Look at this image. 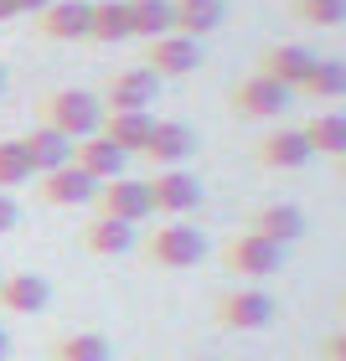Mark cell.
<instances>
[{
    "label": "cell",
    "mask_w": 346,
    "mask_h": 361,
    "mask_svg": "<svg viewBox=\"0 0 346 361\" xmlns=\"http://www.w3.org/2000/svg\"><path fill=\"white\" fill-rule=\"evenodd\" d=\"M155 93H160V78L150 68H124V73H114L109 83H104V114H129V109H150L155 104Z\"/></svg>",
    "instance_id": "ba28073f"
},
{
    "label": "cell",
    "mask_w": 346,
    "mask_h": 361,
    "mask_svg": "<svg viewBox=\"0 0 346 361\" xmlns=\"http://www.w3.org/2000/svg\"><path fill=\"white\" fill-rule=\"evenodd\" d=\"M279 264H285V248L258 238V233H238V238L222 243V269L233 279H269Z\"/></svg>",
    "instance_id": "277c9868"
},
{
    "label": "cell",
    "mask_w": 346,
    "mask_h": 361,
    "mask_svg": "<svg viewBox=\"0 0 346 361\" xmlns=\"http://www.w3.org/2000/svg\"><path fill=\"white\" fill-rule=\"evenodd\" d=\"M93 191H98V180L83 176L73 160H68V166H57V171H47L37 180V196L47 207H93Z\"/></svg>",
    "instance_id": "4fadbf2b"
},
{
    "label": "cell",
    "mask_w": 346,
    "mask_h": 361,
    "mask_svg": "<svg viewBox=\"0 0 346 361\" xmlns=\"http://www.w3.org/2000/svg\"><path fill=\"white\" fill-rule=\"evenodd\" d=\"M140 243V233L129 222H109V217H93L88 227H83V248L93 253V258H119V253H129Z\"/></svg>",
    "instance_id": "7402d4cb"
},
{
    "label": "cell",
    "mask_w": 346,
    "mask_h": 361,
    "mask_svg": "<svg viewBox=\"0 0 346 361\" xmlns=\"http://www.w3.org/2000/svg\"><path fill=\"white\" fill-rule=\"evenodd\" d=\"M336 166H341V176H346V155H336Z\"/></svg>",
    "instance_id": "836d02e7"
},
{
    "label": "cell",
    "mask_w": 346,
    "mask_h": 361,
    "mask_svg": "<svg viewBox=\"0 0 346 361\" xmlns=\"http://www.w3.org/2000/svg\"><path fill=\"white\" fill-rule=\"evenodd\" d=\"M294 21L316 26V31H331V26H346V0H290Z\"/></svg>",
    "instance_id": "4316f807"
},
{
    "label": "cell",
    "mask_w": 346,
    "mask_h": 361,
    "mask_svg": "<svg viewBox=\"0 0 346 361\" xmlns=\"http://www.w3.org/2000/svg\"><path fill=\"white\" fill-rule=\"evenodd\" d=\"M300 93L316 98V104L346 98V57H316V68H310V78L300 83Z\"/></svg>",
    "instance_id": "d4e9b609"
},
{
    "label": "cell",
    "mask_w": 346,
    "mask_h": 361,
    "mask_svg": "<svg viewBox=\"0 0 346 361\" xmlns=\"http://www.w3.org/2000/svg\"><path fill=\"white\" fill-rule=\"evenodd\" d=\"M145 191H150V207L155 212H166L171 222H181L186 212L202 207V180H196L191 171H155L150 180H145Z\"/></svg>",
    "instance_id": "8992f818"
},
{
    "label": "cell",
    "mask_w": 346,
    "mask_h": 361,
    "mask_svg": "<svg viewBox=\"0 0 346 361\" xmlns=\"http://www.w3.org/2000/svg\"><path fill=\"white\" fill-rule=\"evenodd\" d=\"M88 11L93 0H52L37 16V31L47 42H88Z\"/></svg>",
    "instance_id": "9a60e30c"
},
{
    "label": "cell",
    "mask_w": 346,
    "mask_h": 361,
    "mask_svg": "<svg viewBox=\"0 0 346 361\" xmlns=\"http://www.w3.org/2000/svg\"><path fill=\"white\" fill-rule=\"evenodd\" d=\"M290 98L294 93L285 83H274V78H263V73H249L233 93H227V104H233L238 119H274V114L290 109Z\"/></svg>",
    "instance_id": "52a82bcc"
},
{
    "label": "cell",
    "mask_w": 346,
    "mask_h": 361,
    "mask_svg": "<svg viewBox=\"0 0 346 361\" xmlns=\"http://www.w3.org/2000/svg\"><path fill=\"white\" fill-rule=\"evenodd\" d=\"M191 361H217V356H191Z\"/></svg>",
    "instance_id": "d590c367"
},
{
    "label": "cell",
    "mask_w": 346,
    "mask_h": 361,
    "mask_svg": "<svg viewBox=\"0 0 346 361\" xmlns=\"http://www.w3.org/2000/svg\"><path fill=\"white\" fill-rule=\"evenodd\" d=\"M249 233L279 243V248H290V243L305 238V212L294 202H263V207H253V227H249Z\"/></svg>",
    "instance_id": "e0dca14e"
},
{
    "label": "cell",
    "mask_w": 346,
    "mask_h": 361,
    "mask_svg": "<svg viewBox=\"0 0 346 361\" xmlns=\"http://www.w3.org/2000/svg\"><path fill=\"white\" fill-rule=\"evenodd\" d=\"M88 42H129V11H124V0H93V11H88Z\"/></svg>",
    "instance_id": "484cf974"
},
{
    "label": "cell",
    "mask_w": 346,
    "mask_h": 361,
    "mask_svg": "<svg viewBox=\"0 0 346 361\" xmlns=\"http://www.w3.org/2000/svg\"><path fill=\"white\" fill-rule=\"evenodd\" d=\"M253 160L263 171H305L316 155H310V145H305L300 129H269V135L253 145Z\"/></svg>",
    "instance_id": "5bb4252c"
},
{
    "label": "cell",
    "mask_w": 346,
    "mask_h": 361,
    "mask_svg": "<svg viewBox=\"0 0 346 361\" xmlns=\"http://www.w3.org/2000/svg\"><path fill=\"white\" fill-rule=\"evenodd\" d=\"M140 155L150 160L155 171H176L186 155H196V135L181 119H155V129H150V140H145Z\"/></svg>",
    "instance_id": "7c38bea8"
},
{
    "label": "cell",
    "mask_w": 346,
    "mask_h": 361,
    "mask_svg": "<svg viewBox=\"0 0 346 361\" xmlns=\"http://www.w3.org/2000/svg\"><path fill=\"white\" fill-rule=\"evenodd\" d=\"M124 11H129V37H140V42H155V37L176 31L171 0H124Z\"/></svg>",
    "instance_id": "44dd1931"
},
{
    "label": "cell",
    "mask_w": 346,
    "mask_h": 361,
    "mask_svg": "<svg viewBox=\"0 0 346 361\" xmlns=\"http://www.w3.org/2000/svg\"><path fill=\"white\" fill-rule=\"evenodd\" d=\"M47 305H52V279L47 274L21 269V274L0 279V310H6V315H42Z\"/></svg>",
    "instance_id": "30bf717a"
},
{
    "label": "cell",
    "mask_w": 346,
    "mask_h": 361,
    "mask_svg": "<svg viewBox=\"0 0 346 361\" xmlns=\"http://www.w3.org/2000/svg\"><path fill=\"white\" fill-rule=\"evenodd\" d=\"M0 279H6V274H0Z\"/></svg>",
    "instance_id": "74e56055"
},
{
    "label": "cell",
    "mask_w": 346,
    "mask_h": 361,
    "mask_svg": "<svg viewBox=\"0 0 346 361\" xmlns=\"http://www.w3.org/2000/svg\"><path fill=\"white\" fill-rule=\"evenodd\" d=\"M140 253L150 269H196L207 258V238L186 222H160L150 238H140Z\"/></svg>",
    "instance_id": "7a4b0ae2"
},
{
    "label": "cell",
    "mask_w": 346,
    "mask_h": 361,
    "mask_svg": "<svg viewBox=\"0 0 346 361\" xmlns=\"http://www.w3.org/2000/svg\"><path fill=\"white\" fill-rule=\"evenodd\" d=\"M11 356V336H6V325H0V361Z\"/></svg>",
    "instance_id": "d6a6232c"
},
{
    "label": "cell",
    "mask_w": 346,
    "mask_h": 361,
    "mask_svg": "<svg viewBox=\"0 0 346 361\" xmlns=\"http://www.w3.org/2000/svg\"><path fill=\"white\" fill-rule=\"evenodd\" d=\"M150 129H155V114H150V109H129V114H104L98 135H104L114 150L140 155V150H145V140H150Z\"/></svg>",
    "instance_id": "ac0fdd59"
},
{
    "label": "cell",
    "mask_w": 346,
    "mask_h": 361,
    "mask_svg": "<svg viewBox=\"0 0 346 361\" xmlns=\"http://www.w3.org/2000/svg\"><path fill=\"white\" fill-rule=\"evenodd\" d=\"M0 93H6V68H0Z\"/></svg>",
    "instance_id": "e575fe53"
},
{
    "label": "cell",
    "mask_w": 346,
    "mask_h": 361,
    "mask_svg": "<svg viewBox=\"0 0 346 361\" xmlns=\"http://www.w3.org/2000/svg\"><path fill=\"white\" fill-rule=\"evenodd\" d=\"M93 212L98 217H109V222H129V227H140L145 217H150V191H145V180H104V186L93 191Z\"/></svg>",
    "instance_id": "5b68a950"
},
{
    "label": "cell",
    "mask_w": 346,
    "mask_h": 361,
    "mask_svg": "<svg viewBox=\"0 0 346 361\" xmlns=\"http://www.w3.org/2000/svg\"><path fill=\"white\" fill-rule=\"evenodd\" d=\"M212 320H217V331H269L274 325V300L253 284H238V289H222L217 300H212Z\"/></svg>",
    "instance_id": "3957f363"
},
{
    "label": "cell",
    "mask_w": 346,
    "mask_h": 361,
    "mask_svg": "<svg viewBox=\"0 0 346 361\" xmlns=\"http://www.w3.org/2000/svg\"><path fill=\"white\" fill-rule=\"evenodd\" d=\"M300 135L310 145V155H346V114H310L300 124Z\"/></svg>",
    "instance_id": "603a6c76"
},
{
    "label": "cell",
    "mask_w": 346,
    "mask_h": 361,
    "mask_svg": "<svg viewBox=\"0 0 346 361\" xmlns=\"http://www.w3.org/2000/svg\"><path fill=\"white\" fill-rule=\"evenodd\" d=\"M341 310H346V294H341Z\"/></svg>",
    "instance_id": "8d00e7d4"
},
{
    "label": "cell",
    "mask_w": 346,
    "mask_h": 361,
    "mask_svg": "<svg viewBox=\"0 0 346 361\" xmlns=\"http://www.w3.org/2000/svg\"><path fill=\"white\" fill-rule=\"evenodd\" d=\"M310 68H316V52L300 47V42H274V47H263V57H258V73L274 78V83H285L290 93H300Z\"/></svg>",
    "instance_id": "8fae6325"
},
{
    "label": "cell",
    "mask_w": 346,
    "mask_h": 361,
    "mask_svg": "<svg viewBox=\"0 0 346 361\" xmlns=\"http://www.w3.org/2000/svg\"><path fill=\"white\" fill-rule=\"evenodd\" d=\"M37 114H42L47 129H57V135L73 140V145L98 135V124H104V104H98V93H88V88H52Z\"/></svg>",
    "instance_id": "6da1fadb"
},
{
    "label": "cell",
    "mask_w": 346,
    "mask_h": 361,
    "mask_svg": "<svg viewBox=\"0 0 346 361\" xmlns=\"http://www.w3.org/2000/svg\"><path fill=\"white\" fill-rule=\"evenodd\" d=\"M16 16H21V11H16V0H0V21H16Z\"/></svg>",
    "instance_id": "1f68e13d"
},
{
    "label": "cell",
    "mask_w": 346,
    "mask_h": 361,
    "mask_svg": "<svg viewBox=\"0 0 346 361\" xmlns=\"http://www.w3.org/2000/svg\"><path fill=\"white\" fill-rule=\"evenodd\" d=\"M16 145H21L31 176H47V171H57V166H68V160H73V140H62L57 129H47V124H31Z\"/></svg>",
    "instance_id": "2e32d148"
},
{
    "label": "cell",
    "mask_w": 346,
    "mask_h": 361,
    "mask_svg": "<svg viewBox=\"0 0 346 361\" xmlns=\"http://www.w3.org/2000/svg\"><path fill=\"white\" fill-rule=\"evenodd\" d=\"M140 68H150L155 78H186L202 68V42H191V37H155V42H145V62Z\"/></svg>",
    "instance_id": "9c48e42d"
},
{
    "label": "cell",
    "mask_w": 346,
    "mask_h": 361,
    "mask_svg": "<svg viewBox=\"0 0 346 361\" xmlns=\"http://www.w3.org/2000/svg\"><path fill=\"white\" fill-rule=\"evenodd\" d=\"M26 180H31V166H26L21 145L0 140V191H16V186H26Z\"/></svg>",
    "instance_id": "83f0119b"
},
{
    "label": "cell",
    "mask_w": 346,
    "mask_h": 361,
    "mask_svg": "<svg viewBox=\"0 0 346 361\" xmlns=\"http://www.w3.org/2000/svg\"><path fill=\"white\" fill-rule=\"evenodd\" d=\"M321 356H326V361H346V331H336L331 341H326V346H321Z\"/></svg>",
    "instance_id": "f546056e"
},
{
    "label": "cell",
    "mask_w": 346,
    "mask_h": 361,
    "mask_svg": "<svg viewBox=\"0 0 346 361\" xmlns=\"http://www.w3.org/2000/svg\"><path fill=\"white\" fill-rule=\"evenodd\" d=\"M171 11H176V37H191V42L212 37L227 21V0H171Z\"/></svg>",
    "instance_id": "ffe728a7"
},
{
    "label": "cell",
    "mask_w": 346,
    "mask_h": 361,
    "mask_svg": "<svg viewBox=\"0 0 346 361\" xmlns=\"http://www.w3.org/2000/svg\"><path fill=\"white\" fill-rule=\"evenodd\" d=\"M47 6H52V0H16V11H21V16H42Z\"/></svg>",
    "instance_id": "4dcf8cb0"
},
{
    "label": "cell",
    "mask_w": 346,
    "mask_h": 361,
    "mask_svg": "<svg viewBox=\"0 0 346 361\" xmlns=\"http://www.w3.org/2000/svg\"><path fill=\"white\" fill-rule=\"evenodd\" d=\"M16 222H21V207H16V196H6V191H0V238H6Z\"/></svg>",
    "instance_id": "f1b7e54d"
},
{
    "label": "cell",
    "mask_w": 346,
    "mask_h": 361,
    "mask_svg": "<svg viewBox=\"0 0 346 361\" xmlns=\"http://www.w3.org/2000/svg\"><path fill=\"white\" fill-rule=\"evenodd\" d=\"M47 356L52 361H114V346H109V336H98V331H62Z\"/></svg>",
    "instance_id": "cb8c5ba5"
},
{
    "label": "cell",
    "mask_w": 346,
    "mask_h": 361,
    "mask_svg": "<svg viewBox=\"0 0 346 361\" xmlns=\"http://www.w3.org/2000/svg\"><path fill=\"white\" fill-rule=\"evenodd\" d=\"M124 160H129V155L114 150L104 135H88V140L73 145V166L83 171V176H93L98 186H104V180H119V176H124Z\"/></svg>",
    "instance_id": "d6986e66"
}]
</instances>
